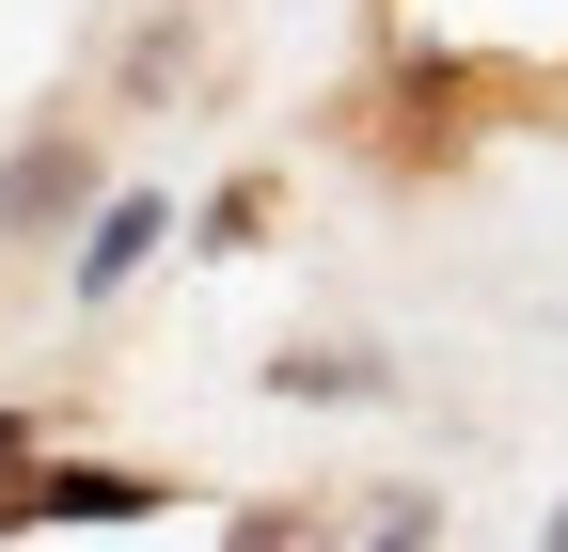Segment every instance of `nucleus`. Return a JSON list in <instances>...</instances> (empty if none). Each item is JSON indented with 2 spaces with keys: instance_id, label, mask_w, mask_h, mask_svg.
I'll list each match as a JSON object with an SVG mask.
<instances>
[{
  "instance_id": "obj_4",
  "label": "nucleus",
  "mask_w": 568,
  "mask_h": 552,
  "mask_svg": "<svg viewBox=\"0 0 568 552\" xmlns=\"http://www.w3.org/2000/svg\"><path fill=\"white\" fill-rule=\"evenodd\" d=\"M552 552H568V521H552Z\"/></svg>"
},
{
  "instance_id": "obj_2",
  "label": "nucleus",
  "mask_w": 568,
  "mask_h": 552,
  "mask_svg": "<svg viewBox=\"0 0 568 552\" xmlns=\"http://www.w3.org/2000/svg\"><path fill=\"white\" fill-rule=\"evenodd\" d=\"M142 237H159V205H111V222H95V253H80V285H126V268H142Z\"/></svg>"
},
{
  "instance_id": "obj_1",
  "label": "nucleus",
  "mask_w": 568,
  "mask_h": 552,
  "mask_svg": "<svg viewBox=\"0 0 568 552\" xmlns=\"http://www.w3.org/2000/svg\"><path fill=\"white\" fill-rule=\"evenodd\" d=\"M80 190H95V159H80V143H32L17 174H0V237H48Z\"/></svg>"
},
{
  "instance_id": "obj_3",
  "label": "nucleus",
  "mask_w": 568,
  "mask_h": 552,
  "mask_svg": "<svg viewBox=\"0 0 568 552\" xmlns=\"http://www.w3.org/2000/svg\"><path fill=\"white\" fill-rule=\"evenodd\" d=\"M222 552H332V536H316V521H301V505H253V521H237V536H222Z\"/></svg>"
}]
</instances>
